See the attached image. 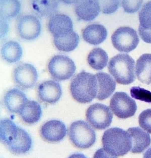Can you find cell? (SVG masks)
<instances>
[{"label": "cell", "instance_id": "cb8c5ba5", "mask_svg": "<svg viewBox=\"0 0 151 158\" xmlns=\"http://www.w3.org/2000/svg\"><path fill=\"white\" fill-rule=\"evenodd\" d=\"M34 10L40 16H52L57 11L58 3L55 0L35 1L32 3Z\"/></svg>", "mask_w": 151, "mask_h": 158}, {"label": "cell", "instance_id": "1f68e13d", "mask_svg": "<svg viewBox=\"0 0 151 158\" xmlns=\"http://www.w3.org/2000/svg\"><path fill=\"white\" fill-rule=\"evenodd\" d=\"M145 158H151V147L148 149L144 154Z\"/></svg>", "mask_w": 151, "mask_h": 158}, {"label": "cell", "instance_id": "d6986e66", "mask_svg": "<svg viewBox=\"0 0 151 158\" xmlns=\"http://www.w3.org/2000/svg\"><path fill=\"white\" fill-rule=\"evenodd\" d=\"M106 29L103 25L97 24L90 25L84 29L82 33L84 40L87 43L94 45L99 44L106 38Z\"/></svg>", "mask_w": 151, "mask_h": 158}, {"label": "cell", "instance_id": "7c38bea8", "mask_svg": "<svg viewBox=\"0 0 151 158\" xmlns=\"http://www.w3.org/2000/svg\"><path fill=\"white\" fill-rule=\"evenodd\" d=\"M32 144V140L29 134L24 129L18 126L6 146L12 152L20 154L29 152Z\"/></svg>", "mask_w": 151, "mask_h": 158}, {"label": "cell", "instance_id": "f546056e", "mask_svg": "<svg viewBox=\"0 0 151 158\" xmlns=\"http://www.w3.org/2000/svg\"><path fill=\"white\" fill-rule=\"evenodd\" d=\"M101 10L105 14H110L115 12L119 8V0H103L99 1Z\"/></svg>", "mask_w": 151, "mask_h": 158}, {"label": "cell", "instance_id": "f1b7e54d", "mask_svg": "<svg viewBox=\"0 0 151 158\" xmlns=\"http://www.w3.org/2000/svg\"><path fill=\"white\" fill-rule=\"evenodd\" d=\"M138 121L140 126L142 129L151 133V109L143 111L139 115Z\"/></svg>", "mask_w": 151, "mask_h": 158}, {"label": "cell", "instance_id": "6da1fadb", "mask_svg": "<svg viewBox=\"0 0 151 158\" xmlns=\"http://www.w3.org/2000/svg\"><path fill=\"white\" fill-rule=\"evenodd\" d=\"M103 151L108 157L124 155L131 150V140L127 131L113 127L106 130L102 137Z\"/></svg>", "mask_w": 151, "mask_h": 158}, {"label": "cell", "instance_id": "ffe728a7", "mask_svg": "<svg viewBox=\"0 0 151 158\" xmlns=\"http://www.w3.org/2000/svg\"><path fill=\"white\" fill-rule=\"evenodd\" d=\"M25 123L31 124L37 122L42 115L40 105L36 101L27 100L19 113Z\"/></svg>", "mask_w": 151, "mask_h": 158}, {"label": "cell", "instance_id": "9a60e30c", "mask_svg": "<svg viewBox=\"0 0 151 158\" xmlns=\"http://www.w3.org/2000/svg\"><path fill=\"white\" fill-rule=\"evenodd\" d=\"M75 10L79 19L88 21L95 18L101 9L99 1L78 0L75 3Z\"/></svg>", "mask_w": 151, "mask_h": 158}, {"label": "cell", "instance_id": "8fae6325", "mask_svg": "<svg viewBox=\"0 0 151 158\" xmlns=\"http://www.w3.org/2000/svg\"><path fill=\"white\" fill-rule=\"evenodd\" d=\"M48 29L53 38L66 36L73 30V24L70 18L62 14H55L51 16L48 23Z\"/></svg>", "mask_w": 151, "mask_h": 158}, {"label": "cell", "instance_id": "7402d4cb", "mask_svg": "<svg viewBox=\"0 0 151 158\" xmlns=\"http://www.w3.org/2000/svg\"><path fill=\"white\" fill-rule=\"evenodd\" d=\"M1 53L3 58L9 63H16L20 60L22 55V50L19 44L14 40L8 41L2 45Z\"/></svg>", "mask_w": 151, "mask_h": 158}, {"label": "cell", "instance_id": "5bb4252c", "mask_svg": "<svg viewBox=\"0 0 151 158\" xmlns=\"http://www.w3.org/2000/svg\"><path fill=\"white\" fill-rule=\"evenodd\" d=\"M62 94L61 86L58 82L49 80L41 83L38 86V94L42 101L50 104L55 103L60 98Z\"/></svg>", "mask_w": 151, "mask_h": 158}, {"label": "cell", "instance_id": "30bf717a", "mask_svg": "<svg viewBox=\"0 0 151 158\" xmlns=\"http://www.w3.org/2000/svg\"><path fill=\"white\" fill-rule=\"evenodd\" d=\"M41 24L35 16L27 14L21 17L18 20L17 29L22 38L27 40L35 39L41 31Z\"/></svg>", "mask_w": 151, "mask_h": 158}, {"label": "cell", "instance_id": "7a4b0ae2", "mask_svg": "<svg viewBox=\"0 0 151 158\" xmlns=\"http://www.w3.org/2000/svg\"><path fill=\"white\" fill-rule=\"evenodd\" d=\"M70 90L73 98L82 103H89L96 98L97 91L96 75L82 71L72 80Z\"/></svg>", "mask_w": 151, "mask_h": 158}, {"label": "cell", "instance_id": "ac0fdd59", "mask_svg": "<svg viewBox=\"0 0 151 158\" xmlns=\"http://www.w3.org/2000/svg\"><path fill=\"white\" fill-rule=\"evenodd\" d=\"M27 100L24 93L17 88L8 90L4 98V102L6 107L10 112L16 113H19Z\"/></svg>", "mask_w": 151, "mask_h": 158}, {"label": "cell", "instance_id": "4dcf8cb0", "mask_svg": "<svg viewBox=\"0 0 151 158\" xmlns=\"http://www.w3.org/2000/svg\"><path fill=\"white\" fill-rule=\"evenodd\" d=\"M142 2V0H123L122 6L125 12L133 13L138 10Z\"/></svg>", "mask_w": 151, "mask_h": 158}, {"label": "cell", "instance_id": "83f0119b", "mask_svg": "<svg viewBox=\"0 0 151 158\" xmlns=\"http://www.w3.org/2000/svg\"><path fill=\"white\" fill-rule=\"evenodd\" d=\"M131 96L135 99L151 103V92L139 87H133L130 90Z\"/></svg>", "mask_w": 151, "mask_h": 158}, {"label": "cell", "instance_id": "484cf974", "mask_svg": "<svg viewBox=\"0 0 151 158\" xmlns=\"http://www.w3.org/2000/svg\"><path fill=\"white\" fill-rule=\"evenodd\" d=\"M55 45L58 50L68 52L74 50L78 46L79 38L74 31L70 35L62 38L53 40Z\"/></svg>", "mask_w": 151, "mask_h": 158}, {"label": "cell", "instance_id": "ba28073f", "mask_svg": "<svg viewBox=\"0 0 151 158\" xmlns=\"http://www.w3.org/2000/svg\"><path fill=\"white\" fill-rule=\"evenodd\" d=\"M110 107L114 115L122 119L133 116L137 108L134 100L126 93L122 92L114 94L110 101Z\"/></svg>", "mask_w": 151, "mask_h": 158}, {"label": "cell", "instance_id": "277c9868", "mask_svg": "<svg viewBox=\"0 0 151 158\" xmlns=\"http://www.w3.org/2000/svg\"><path fill=\"white\" fill-rule=\"evenodd\" d=\"M70 139L76 147L85 149L91 146L96 140L95 132L91 126L82 120L73 122L69 131Z\"/></svg>", "mask_w": 151, "mask_h": 158}, {"label": "cell", "instance_id": "e0dca14e", "mask_svg": "<svg viewBox=\"0 0 151 158\" xmlns=\"http://www.w3.org/2000/svg\"><path fill=\"white\" fill-rule=\"evenodd\" d=\"M97 83V91L96 98L100 100L109 97L114 92L116 83L109 74L99 72L96 74Z\"/></svg>", "mask_w": 151, "mask_h": 158}, {"label": "cell", "instance_id": "8992f818", "mask_svg": "<svg viewBox=\"0 0 151 158\" xmlns=\"http://www.w3.org/2000/svg\"><path fill=\"white\" fill-rule=\"evenodd\" d=\"M111 40L116 49L126 53L134 49L139 42L137 32L128 27H121L116 30L111 36Z\"/></svg>", "mask_w": 151, "mask_h": 158}, {"label": "cell", "instance_id": "d4e9b609", "mask_svg": "<svg viewBox=\"0 0 151 158\" xmlns=\"http://www.w3.org/2000/svg\"><path fill=\"white\" fill-rule=\"evenodd\" d=\"M1 18L5 21L16 17L20 9L21 4L17 0H0Z\"/></svg>", "mask_w": 151, "mask_h": 158}, {"label": "cell", "instance_id": "4fadbf2b", "mask_svg": "<svg viewBox=\"0 0 151 158\" xmlns=\"http://www.w3.org/2000/svg\"><path fill=\"white\" fill-rule=\"evenodd\" d=\"M67 129L65 124L57 120H49L44 123L40 129L42 137L47 141L57 142L62 140L65 136Z\"/></svg>", "mask_w": 151, "mask_h": 158}, {"label": "cell", "instance_id": "603a6c76", "mask_svg": "<svg viewBox=\"0 0 151 158\" xmlns=\"http://www.w3.org/2000/svg\"><path fill=\"white\" fill-rule=\"evenodd\" d=\"M108 56L106 52L100 48L93 49L89 53L87 61L90 66L94 69L101 70L107 65Z\"/></svg>", "mask_w": 151, "mask_h": 158}, {"label": "cell", "instance_id": "4316f807", "mask_svg": "<svg viewBox=\"0 0 151 158\" xmlns=\"http://www.w3.org/2000/svg\"><path fill=\"white\" fill-rule=\"evenodd\" d=\"M139 16L140 24L138 29L151 31V1L143 5Z\"/></svg>", "mask_w": 151, "mask_h": 158}, {"label": "cell", "instance_id": "52a82bcc", "mask_svg": "<svg viewBox=\"0 0 151 158\" xmlns=\"http://www.w3.org/2000/svg\"><path fill=\"white\" fill-rule=\"evenodd\" d=\"M88 122L95 128L104 129L111 125L113 114L109 107L106 105L96 103L90 105L86 114Z\"/></svg>", "mask_w": 151, "mask_h": 158}, {"label": "cell", "instance_id": "44dd1931", "mask_svg": "<svg viewBox=\"0 0 151 158\" xmlns=\"http://www.w3.org/2000/svg\"><path fill=\"white\" fill-rule=\"evenodd\" d=\"M136 74L142 83L147 85L151 83V54H143L137 59Z\"/></svg>", "mask_w": 151, "mask_h": 158}, {"label": "cell", "instance_id": "2e32d148", "mask_svg": "<svg viewBox=\"0 0 151 158\" xmlns=\"http://www.w3.org/2000/svg\"><path fill=\"white\" fill-rule=\"evenodd\" d=\"M131 140L130 151L134 153H141L150 145L151 139L150 135L139 127L129 128L127 131Z\"/></svg>", "mask_w": 151, "mask_h": 158}, {"label": "cell", "instance_id": "9c48e42d", "mask_svg": "<svg viewBox=\"0 0 151 158\" xmlns=\"http://www.w3.org/2000/svg\"><path fill=\"white\" fill-rule=\"evenodd\" d=\"M14 81L20 88L27 89L33 87L38 79L37 71L33 65L29 63L19 65L13 73Z\"/></svg>", "mask_w": 151, "mask_h": 158}, {"label": "cell", "instance_id": "3957f363", "mask_svg": "<svg viewBox=\"0 0 151 158\" xmlns=\"http://www.w3.org/2000/svg\"><path fill=\"white\" fill-rule=\"evenodd\" d=\"M110 74L118 83L127 85L135 80V61L126 53H119L112 58L108 65Z\"/></svg>", "mask_w": 151, "mask_h": 158}, {"label": "cell", "instance_id": "5b68a950", "mask_svg": "<svg viewBox=\"0 0 151 158\" xmlns=\"http://www.w3.org/2000/svg\"><path fill=\"white\" fill-rule=\"evenodd\" d=\"M49 71L55 80L61 81L70 79L76 69L73 61L68 56L62 54L55 55L48 65Z\"/></svg>", "mask_w": 151, "mask_h": 158}]
</instances>
